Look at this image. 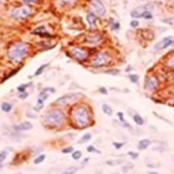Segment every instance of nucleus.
<instances>
[{"mask_svg": "<svg viewBox=\"0 0 174 174\" xmlns=\"http://www.w3.org/2000/svg\"><path fill=\"white\" fill-rule=\"evenodd\" d=\"M70 121L71 125L78 129L88 128L93 123V111L86 103H76L70 108Z\"/></svg>", "mask_w": 174, "mask_h": 174, "instance_id": "f257e3e1", "label": "nucleus"}, {"mask_svg": "<svg viewBox=\"0 0 174 174\" xmlns=\"http://www.w3.org/2000/svg\"><path fill=\"white\" fill-rule=\"evenodd\" d=\"M65 112L56 106H51V108H49L43 116V125L49 129H59L65 125Z\"/></svg>", "mask_w": 174, "mask_h": 174, "instance_id": "f03ea898", "label": "nucleus"}, {"mask_svg": "<svg viewBox=\"0 0 174 174\" xmlns=\"http://www.w3.org/2000/svg\"><path fill=\"white\" fill-rule=\"evenodd\" d=\"M30 51V45L24 40H17L13 43L6 50V59L13 64H20L27 56Z\"/></svg>", "mask_w": 174, "mask_h": 174, "instance_id": "7ed1b4c3", "label": "nucleus"}, {"mask_svg": "<svg viewBox=\"0 0 174 174\" xmlns=\"http://www.w3.org/2000/svg\"><path fill=\"white\" fill-rule=\"evenodd\" d=\"M113 61V56L109 51L107 50H101L97 51V52L91 56L90 59V66L93 68H102V67H107L112 64Z\"/></svg>", "mask_w": 174, "mask_h": 174, "instance_id": "20e7f679", "label": "nucleus"}, {"mask_svg": "<svg viewBox=\"0 0 174 174\" xmlns=\"http://www.w3.org/2000/svg\"><path fill=\"white\" fill-rule=\"evenodd\" d=\"M70 54L75 60L80 61V62H85L86 60L90 59L91 50L85 47V46H71L70 47Z\"/></svg>", "mask_w": 174, "mask_h": 174, "instance_id": "39448f33", "label": "nucleus"}, {"mask_svg": "<svg viewBox=\"0 0 174 174\" xmlns=\"http://www.w3.org/2000/svg\"><path fill=\"white\" fill-rule=\"evenodd\" d=\"M33 14V9L29 5H20L10 11V16L15 20H25Z\"/></svg>", "mask_w": 174, "mask_h": 174, "instance_id": "423d86ee", "label": "nucleus"}, {"mask_svg": "<svg viewBox=\"0 0 174 174\" xmlns=\"http://www.w3.org/2000/svg\"><path fill=\"white\" fill-rule=\"evenodd\" d=\"M159 87V80H158V76L154 75V74H149L146 76L144 78V85H143V88L147 93H154V92L158 90Z\"/></svg>", "mask_w": 174, "mask_h": 174, "instance_id": "0eeeda50", "label": "nucleus"}, {"mask_svg": "<svg viewBox=\"0 0 174 174\" xmlns=\"http://www.w3.org/2000/svg\"><path fill=\"white\" fill-rule=\"evenodd\" d=\"M88 9H90L91 13H93L98 17L105 16L106 13H107V9H106L105 4L102 3V0H90L88 2Z\"/></svg>", "mask_w": 174, "mask_h": 174, "instance_id": "6e6552de", "label": "nucleus"}, {"mask_svg": "<svg viewBox=\"0 0 174 174\" xmlns=\"http://www.w3.org/2000/svg\"><path fill=\"white\" fill-rule=\"evenodd\" d=\"M103 39H105V36H103L102 33L92 31V33H90V34H87L85 36V43H87L91 46H97V45H100L102 41H103Z\"/></svg>", "mask_w": 174, "mask_h": 174, "instance_id": "1a4fd4ad", "label": "nucleus"}, {"mask_svg": "<svg viewBox=\"0 0 174 174\" xmlns=\"http://www.w3.org/2000/svg\"><path fill=\"white\" fill-rule=\"evenodd\" d=\"M172 46H174V36H166L153 46V52H159V51L166 50Z\"/></svg>", "mask_w": 174, "mask_h": 174, "instance_id": "9d476101", "label": "nucleus"}, {"mask_svg": "<svg viewBox=\"0 0 174 174\" xmlns=\"http://www.w3.org/2000/svg\"><path fill=\"white\" fill-rule=\"evenodd\" d=\"M81 96V93H67V95H65V96H61V97H59L55 102H54V106H66V105H68V103H71L72 101H75V100H77V98H80ZM84 97V96H82Z\"/></svg>", "mask_w": 174, "mask_h": 174, "instance_id": "9b49d317", "label": "nucleus"}, {"mask_svg": "<svg viewBox=\"0 0 174 174\" xmlns=\"http://www.w3.org/2000/svg\"><path fill=\"white\" fill-rule=\"evenodd\" d=\"M33 123L30 121H24L21 122V123H19V125H15L11 127V129L16 133H20V132H26V131H30V129H33Z\"/></svg>", "mask_w": 174, "mask_h": 174, "instance_id": "f8f14e48", "label": "nucleus"}, {"mask_svg": "<svg viewBox=\"0 0 174 174\" xmlns=\"http://www.w3.org/2000/svg\"><path fill=\"white\" fill-rule=\"evenodd\" d=\"M128 112H129V115H131V117H132V121L136 123V126H138V127H143L146 125V121H144V118H143L139 113H137L136 111H132V109H128Z\"/></svg>", "mask_w": 174, "mask_h": 174, "instance_id": "ddd939ff", "label": "nucleus"}, {"mask_svg": "<svg viewBox=\"0 0 174 174\" xmlns=\"http://www.w3.org/2000/svg\"><path fill=\"white\" fill-rule=\"evenodd\" d=\"M33 34L34 35H37L40 37H52V35H51L50 33H47V30L45 26H39L36 27L35 30H33Z\"/></svg>", "mask_w": 174, "mask_h": 174, "instance_id": "4468645a", "label": "nucleus"}, {"mask_svg": "<svg viewBox=\"0 0 174 174\" xmlns=\"http://www.w3.org/2000/svg\"><path fill=\"white\" fill-rule=\"evenodd\" d=\"M152 146V141L149 138H142L138 141V144H137V149L138 150H146Z\"/></svg>", "mask_w": 174, "mask_h": 174, "instance_id": "2eb2a0df", "label": "nucleus"}, {"mask_svg": "<svg viewBox=\"0 0 174 174\" xmlns=\"http://www.w3.org/2000/svg\"><path fill=\"white\" fill-rule=\"evenodd\" d=\"M117 117H118V121L121 122V125L123 126L126 129H128V131H133V128L131 127V125H129L128 122L126 121V118H125V115H123V112L118 111V112H117Z\"/></svg>", "mask_w": 174, "mask_h": 174, "instance_id": "dca6fc26", "label": "nucleus"}, {"mask_svg": "<svg viewBox=\"0 0 174 174\" xmlns=\"http://www.w3.org/2000/svg\"><path fill=\"white\" fill-rule=\"evenodd\" d=\"M86 20H87V23H88V25H90V26L95 27V26H96V24H97V21H98V16H97V15H95L93 13L88 11V14H87V16H86Z\"/></svg>", "mask_w": 174, "mask_h": 174, "instance_id": "f3484780", "label": "nucleus"}, {"mask_svg": "<svg viewBox=\"0 0 174 174\" xmlns=\"http://www.w3.org/2000/svg\"><path fill=\"white\" fill-rule=\"evenodd\" d=\"M45 160H46V154H44V153H40V154H37V156L34 157L33 163H34L35 166H37V164H41V163H44Z\"/></svg>", "mask_w": 174, "mask_h": 174, "instance_id": "a211bd4d", "label": "nucleus"}, {"mask_svg": "<svg viewBox=\"0 0 174 174\" xmlns=\"http://www.w3.org/2000/svg\"><path fill=\"white\" fill-rule=\"evenodd\" d=\"M164 65H166V67H168V68H170V70H174V52L170 54V55L166 59Z\"/></svg>", "mask_w": 174, "mask_h": 174, "instance_id": "6ab92c4d", "label": "nucleus"}, {"mask_svg": "<svg viewBox=\"0 0 174 174\" xmlns=\"http://www.w3.org/2000/svg\"><path fill=\"white\" fill-rule=\"evenodd\" d=\"M2 111L5 112V113L11 112L13 111V103H10V102H3L2 103Z\"/></svg>", "mask_w": 174, "mask_h": 174, "instance_id": "aec40b11", "label": "nucleus"}, {"mask_svg": "<svg viewBox=\"0 0 174 174\" xmlns=\"http://www.w3.org/2000/svg\"><path fill=\"white\" fill-rule=\"evenodd\" d=\"M102 111H103V113L107 115V116H112V115H113V108H112L109 105H107V103L102 105Z\"/></svg>", "mask_w": 174, "mask_h": 174, "instance_id": "412c9836", "label": "nucleus"}, {"mask_svg": "<svg viewBox=\"0 0 174 174\" xmlns=\"http://www.w3.org/2000/svg\"><path fill=\"white\" fill-rule=\"evenodd\" d=\"M91 138H92V134H91V133H85V134L77 141V143H78V144H84V143L91 141Z\"/></svg>", "mask_w": 174, "mask_h": 174, "instance_id": "4be33fe9", "label": "nucleus"}, {"mask_svg": "<svg viewBox=\"0 0 174 174\" xmlns=\"http://www.w3.org/2000/svg\"><path fill=\"white\" fill-rule=\"evenodd\" d=\"M141 17H142V19H146V20H152V19H153V14L149 11L148 9H144V10L142 11Z\"/></svg>", "mask_w": 174, "mask_h": 174, "instance_id": "5701e85b", "label": "nucleus"}, {"mask_svg": "<svg viewBox=\"0 0 174 174\" xmlns=\"http://www.w3.org/2000/svg\"><path fill=\"white\" fill-rule=\"evenodd\" d=\"M9 150H13V149H11V148H9V149H3L2 153H0V163H2V166H3V163L6 160V157H8Z\"/></svg>", "mask_w": 174, "mask_h": 174, "instance_id": "b1692460", "label": "nucleus"}, {"mask_svg": "<svg viewBox=\"0 0 174 174\" xmlns=\"http://www.w3.org/2000/svg\"><path fill=\"white\" fill-rule=\"evenodd\" d=\"M57 3L60 4V6H70V5H74L76 3V0H57Z\"/></svg>", "mask_w": 174, "mask_h": 174, "instance_id": "393cba45", "label": "nucleus"}, {"mask_svg": "<svg viewBox=\"0 0 174 174\" xmlns=\"http://www.w3.org/2000/svg\"><path fill=\"white\" fill-rule=\"evenodd\" d=\"M71 157H72L74 160H80L81 158H82V152L81 150H74L72 153H71Z\"/></svg>", "mask_w": 174, "mask_h": 174, "instance_id": "a878e982", "label": "nucleus"}, {"mask_svg": "<svg viewBox=\"0 0 174 174\" xmlns=\"http://www.w3.org/2000/svg\"><path fill=\"white\" fill-rule=\"evenodd\" d=\"M49 67V64H44V65H41V66H40L36 71H35V74H34V76H40V75H41L43 72H44V71L46 70Z\"/></svg>", "mask_w": 174, "mask_h": 174, "instance_id": "bb28decb", "label": "nucleus"}, {"mask_svg": "<svg viewBox=\"0 0 174 174\" xmlns=\"http://www.w3.org/2000/svg\"><path fill=\"white\" fill-rule=\"evenodd\" d=\"M128 80L131 81L132 84H138V81H139V76L137 75V74H129L128 75Z\"/></svg>", "mask_w": 174, "mask_h": 174, "instance_id": "cd10ccee", "label": "nucleus"}, {"mask_svg": "<svg viewBox=\"0 0 174 174\" xmlns=\"http://www.w3.org/2000/svg\"><path fill=\"white\" fill-rule=\"evenodd\" d=\"M33 84L31 82H29V84H23V85H19L17 86V92H19V93H20V92H26V88L29 87V86H31Z\"/></svg>", "mask_w": 174, "mask_h": 174, "instance_id": "c85d7f7f", "label": "nucleus"}, {"mask_svg": "<svg viewBox=\"0 0 174 174\" xmlns=\"http://www.w3.org/2000/svg\"><path fill=\"white\" fill-rule=\"evenodd\" d=\"M133 167H134V166H133L132 163H126V164L122 167V173H128L129 170L133 169Z\"/></svg>", "mask_w": 174, "mask_h": 174, "instance_id": "c756f323", "label": "nucleus"}, {"mask_svg": "<svg viewBox=\"0 0 174 174\" xmlns=\"http://www.w3.org/2000/svg\"><path fill=\"white\" fill-rule=\"evenodd\" d=\"M75 149H74V147L72 146H67V147H65V148H62L61 149V152H62V154H71Z\"/></svg>", "mask_w": 174, "mask_h": 174, "instance_id": "7c9ffc66", "label": "nucleus"}, {"mask_svg": "<svg viewBox=\"0 0 174 174\" xmlns=\"http://www.w3.org/2000/svg\"><path fill=\"white\" fill-rule=\"evenodd\" d=\"M103 72L107 75H119V70L118 68H108V70H105Z\"/></svg>", "mask_w": 174, "mask_h": 174, "instance_id": "2f4dec72", "label": "nucleus"}, {"mask_svg": "<svg viewBox=\"0 0 174 174\" xmlns=\"http://www.w3.org/2000/svg\"><path fill=\"white\" fill-rule=\"evenodd\" d=\"M127 156H128L129 158H132L133 160H136V159H138V157H139V153H138V152H134V150H129V152L127 153Z\"/></svg>", "mask_w": 174, "mask_h": 174, "instance_id": "473e14b6", "label": "nucleus"}, {"mask_svg": "<svg viewBox=\"0 0 174 174\" xmlns=\"http://www.w3.org/2000/svg\"><path fill=\"white\" fill-rule=\"evenodd\" d=\"M77 170H78V168H76V167H70V168L65 169L62 172V174H75Z\"/></svg>", "mask_w": 174, "mask_h": 174, "instance_id": "72a5a7b5", "label": "nucleus"}, {"mask_svg": "<svg viewBox=\"0 0 174 174\" xmlns=\"http://www.w3.org/2000/svg\"><path fill=\"white\" fill-rule=\"evenodd\" d=\"M162 23L174 26V17H164V19H162Z\"/></svg>", "mask_w": 174, "mask_h": 174, "instance_id": "f704fd0d", "label": "nucleus"}, {"mask_svg": "<svg viewBox=\"0 0 174 174\" xmlns=\"http://www.w3.org/2000/svg\"><path fill=\"white\" fill-rule=\"evenodd\" d=\"M129 26H131L132 29H138V27H139V21H138L137 19H133V20H131Z\"/></svg>", "mask_w": 174, "mask_h": 174, "instance_id": "c9c22d12", "label": "nucleus"}, {"mask_svg": "<svg viewBox=\"0 0 174 174\" xmlns=\"http://www.w3.org/2000/svg\"><path fill=\"white\" fill-rule=\"evenodd\" d=\"M19 70H20V67H16V68H15L14 71H11V72H10L9 75H6V76H5V77H4L3 80H2V84H3V82H5V81H6V80H8V78H9L10 76H14V75H15V74L17 72V71H19Z\"/></svg>", "mask_w": 174, "mask_h": 174, "instance_id": "e433bc0d", "label": "nucleus"}, {"mask_svg": "<svg viewBox=\"0 0 174 174\" xmlns=\"http://www.w3.org/2000/svg\"><path fill=\"white\" fill-rule=\"evenodd\" d=\"M112 146H113L116 149H122L125 147V142H113V143H112Z\"/></svg>", "mask_w": 174, "mask_h": 174, "instance_id": "4c0bfd02", "label": "nucleus"}, {"mask_svg": "<svg viewBox=\"0 0 174 174\" xmlns=\"http://www.w3.org/2000/svg\"><path fill=\"white\" fill-rule=\"evenodd\" d=\"M119 27H121V24L118 21H115L113 24H111V29L113 30V31H119Z\"/></svg>", "mask_w": 174, "mask_h": 174, "instance_id": "58836bf2", "label": "nucleus"}, {"mask_svg": "<svg viewBox=\"0 0 174 174\" xmlns=\"http://www.w3.org/2000/svg\"><path fill=\"white\" fill-rule=\"evenodd\" d=\"M86 150H87V152H90V153H100V150H98V149H97L95 146H87Z\"/></svg>", "mask_w": 174, "mask_h": 174, "instance_id": "ea45409f", "label": "nucleus"}, {"mask_svg": "<svg viewBox=\"0 0 174 174\" xmlns=\"http://www.w3.org/2000/svg\"><path fill=\"white\" fill-rule=\"evenodd\" d=\"M29 97V92L26 91V92H20V93H19V98L20 100H26Z\"/></svg>", "mask_w": 174, "mask_h": 174, "instance_id": "a19ab883", "label": "nucleus"}, {"mask_svg": "<svg viewBox=\"0 0 174 174\" xmlns=\"http://www.w3.org/2000/svg\"><path fill=\"white\" fill-rule=\"evenodd\" d=\"M43 91L47 92V93H55V92H56V90L54 87H45V88H43Z\"/></svg>", "mask_w": 174, "mask_h": 174, "instance_id": "79ce46f5", "label": "nucleus"}, {"mask_svg": "<svg viewBox=\"0 0 174 174\" xmlns=\"http://www.w3.org/2000/svg\"><path fill=\"white\" fill-rule=\"evenodd\" d=\"M98 92H100V93H102V95H107V93H108V91H107L106 87H100V88H98Z\"/></svg>", "mask_w": 174, "mask_h": 174, "instance_id": "37998d69", "label": "nucleus"}, {"mask_svg": "<svg viewBox=\"0 0 174 174\" xmlns=\"http://www.w3.org/2000/svg\"><path fill=\"white\" fill-rule=\"evenodd\" d=\"M26 116H27L29 118H35V117H36V115L34 113V112H33V113H31V109H29V111L26 112Z\"/></svg>", "mask_w": 174, "mask_h": 174, "instance_id": "c03bdc74", "label": "nucleus"}, {"mask_svg": "<svg viewBox=\"0 0 174 174\" xmlns=\"http://www.w3.org/2000/svg\"><path fill=\"white\" fill-rule=\"evenodd\" d=\"M20 2H23V3H25V4H34V3L39 2V0H20Z\"/></svg>", "mask_w": 174, "mask_h": 174, "instance_id": "a18cd8bd", "label": "nucleus"}, {"mask_svg": "<svg viewBox=\"0 0 174 174\" xmlns=\"http://www.w3.org/2000/svg\"><path fill=\"white\" fill-rule=\"evenodd\" d=\"M147 167H148V168H152V169H153V168H156V164H154V163H153V162L150 163V162H149V160L147 159Z\"/></svg>", "mask_w": 174, "mask_h": 174, "instance_id": "49530a36", "label": "nucleus"}, {"mask_svg": "<svg viewBox=\"0 0 174 174\" xmlns=\"http://www.w3.org/2000/svg\"><path fill=\"white\" fill-rule=\"evenodd\" d=\"M132 70H133V67H132V66H127V68H126V72H131Z\"/></svg>", "mask_w": 174, "mask_h": 174, "instance_id": "de8ad7c7", "label": "nucleus"}, {"mask_svg": "<svg viewBox=\"0 0 174 174\" xmlns=\"http://www.w3.org/2000/svg\"><path fill=\"white\" fill-rule=\"evenodd\" d=\"M148 174H159V173H158V172H154V170H150Z\"/></svg>", "mask_w": 174, "mask_h": 174, "instance_id": "09e8293b", "label": "nucleus"}, {"mask_svg": "<svg viewBox=\"0 0 174 174\" xmlns=\"http://www.w3.org/2000/svg\"><path fill=\"white\" fill-rule=\"evenodd\" d=\"M15 174H23V173H15Z\"/></svg>", "mask_w": 174, "mask_h": 174, "instance_id": "8fccbe9b", "label": "nucleus"}, {"mask_svg": "<svg viewBox=\"0 0 174 174\" xmlns=\"http://www.w3.org/2000/svg\"><path fill=\"white\" fill-rule=\"evenodd\" d=\"M115 174H118V173H115Z\"/></svg>", "mask_w": 174, "mask_h": 174, "instance_id": "3c124183", "label": "nucleus"}, {"mask_svg": "<svg viewBox=\"0 0 174 174\" xmlns=\"http://www.w3.org/2000/svg\"><path fill=\"white\" fill-rule=\"evenodd\" d=\"M173 162H174V158H173Z\"/></svg>", "mask_w": 174, "mask_h": 174, "instance_id": "603ef678", "label": "nucleus"}]
</instances>
